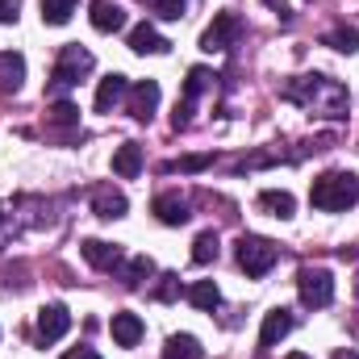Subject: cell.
Masks as SVG:
<instances>
[{
	"label": "cell",
	"instance_id": "6da1fadb",
	"mask_svg": "<svg viewBox=\"0 0 359 359\" xmlns=\"http://www.w3.org/2000/svg\"><path fill=\"white\" fill-rule=\"evenodd\" d=\"M284 100H292V104H301V109H309V113H318V117H347L351 92H347V84H339V80L313 72V76L288 80V84H284Z\"/></svg>",
	"mask_w": 359,
	"mask_h": 359
},
{
	"label": "cell",
	"instance_id": "7a4b0ae2",
	"mask_svg": "<svg viewBox=\"0 0 359 359\" xmlns=\"http://www.w3.org/2000/svg\"><path fill=\"white\" fill-rule=\"evenodd\" d=\"M359 201V180L351 172H326L309 184V205L322 213H343Z\"/></svg>",
	"mask_w": 359,
	"mask_h": 359
},
{
	"label": "cell",
	"instance_id": "3957f363",
	"mask_svg": "<svg viewBox=\"0 0 359 359\" xmlns=\"http://www.w3.org/2000/svg\"><path fill=\"white\" fill-rule=\"evenodd\" d=\"M92 50H84L80 42H67L59 50V63H55V76H50V92H72L84 76L92 72Z\"/></svg>",
	"mask_w": 359,
	"mask_h": 359
},
{
	"label": "cell",
	"instance_id": "277c9868",
	"mask_svg": "<svg viewBox=\"0 0 359 359\" xmlns=\"http://www.w3.org/2000/svg\"><path fill=\"white\" fill-rule=\"evenodd\" d=\"M276 259H280L276 243L259 238V234H243V238H238V268L247 271L251 280H264V276L276 268Z\"/></svg>",
	"mask_w": 359,
	"mask_h": 359
},
{
	"label": "cell",
	"instance_id": "5b68a950",
	"mask_svg": "<svg viewBox=\"0 0 359 359\" xmlns=\"http://www.w3.org/2000/svg\"><path fill=\"white\" fill-rule=\"evenodd\" d=\"M297 292H301V305L309 309H326L334 301V276L326 268H301L297 276Z\"/></svg>",
	"mask_w": 359,
	"mask_h": 359
},
{
	"label": "cell",
	"instance_id": "8992f818",
	"mask_svg": "<svg viewBox=\"0 0 359 359\" xmlns=\"http://www.w3.org/2000/svg\"><path fill=\"white\" fill-rule=\"evenodd\" d=\"M238 34H243L238 13H217L213 25L201 34V50H205V55H222V50H230V46L238 42Z\"/></svg>",
	"mask_w": 359,
	"mask_h": 359
},
{
	"label": "cell",
	"instance_id": "52a82bcc",
	"mask_svg": "<svg viewBox=\"0 0 359 359\" xmlns=\"http://www.w3.org/2000/svg\"><path fill=\"white\" fill-rule=\"evenodd\" d=\"M213 80H217V76H213L209 67H192V72H188V80H184V100L176 104V117H172V121H176V130H184V126L192 121V104H196V96L209 88Z\"/></svg>",
	"mask_w": 359,
	"mask_h": 359
},
{
	"label": "cell",
	"instance_id": "ba28073f",
	"mask_svg": "<svg viewBox=\"0 0 359 359\" xmlns=\"http://www.w3.org/2000/svg\"><path fill=\"white\" fill-rule=\"evenodd\" d=\"M155 109H159V84H155V80L130 84V92H126V113H130L134 121H151Z\"/></svg>",
	"mask_w": 359,
	"mask_h": 359
},
{
	"label": "cell",
	"instance_id": "9c48e42d",
	"mask_svg": "<svg viewBox=\"0 0 359 359\" xmlns=\"http://www.w3.org/2000/svg\"><path fill=\"white\" fill-rule=\"evenodd\" d=\"M92 213H96V217H104V222H117V217H126V213H130V201H126V192H121V188L100 184V188H92Z\"/></svg>",
	"mask_w": 359,
	"mask_h": 359
},
{
	"label": "cell",
	"instance_id": "30bf717a",
	"mask_svg": "<svg viewBox=\"0 0 359 359\" xmlns=\"http://www.w3.org/2000/svg\"><path fill=\"white\" fill-rule=\"evenodd\" d=\"M67 330H72L67 305H42V313H38V339L42 343H59Z\"/></svg>",
	"mask_w": 359,
	"mask_h": 359
},
{
	"label": "cell",
	"instance_id": "8fae6325",
	"mask_svg": "<svg viewBox=\"0 0 359 359\" xmlns=\"http://www.w3.org/2000/svg\"><path fill=\"white\" fill-rule=\"evenodd\" d=\"M130 50H134V55H168V50H172V42H168L155 25H147V21H142V25H134V29H130Z\"/></svg>",
	"mask_w": 359,
	"mask_h": 359
},
{
	"label": "cell",
	"instance_id": "7c38bea8",
	"mask_svg": "<svg viewBox=\"0 0 359 359\" xmlns=\"http://www.w3.org/2000/svg\"><path fill=\"white\" fill-rule=\"evenodd\" d=\"M84 259H88L96 271H113V268H121V247L117 243H104V238H88L84 247Z\"/></svg>",
	"mask_w": 359,
	"mask_h": 359
},
{
	"label": "cell",
	"instance_id": "4fadbf2b",
	"mask_svg": "<svg viewBox=\"0 0 359 359\" xmlns=\"http://www.w3.org/2000/svg\"><path fill=\"white\" fill-rule=\"evenodd\" d=\"M109 330H113V343H117V347H138L142 334H147V326H142L138 313H113Z\"/></svg>",
	"mask_w": 359,
	"mask_h": 359
},
{
	"label": "cell",
	"instance_id": "5bb4252c",
	"mask_svg": "<svg viewBox=\"0 0 359 359\" xmlns=\"http://www.w3.org/2000/svg\"><path fill=\"white\" fill-rule=\"evenodd\" d=\"M126 92H130V80H126L121 72L104 76V80H100V88H96V113H113V109L126 100Z\"/></svg>",
	"mask_w": 359,
	"mask_h": 359
},
{
	"label": "cell",
	"instance_id": "9a60e30c",
	"mask_svg": "<svg viewBox=\"0 0 359 359\" xmlns=\"http://www.w3.org/2000/svg\"><path fill=\"white\" fill-rule=\"evenodd\" d=\"M151 209H155V217H159L163 226H184V222L192 217V213H188V201H184L180 192H159Z\"/></svg>",
	"mask_w": 359,
	"mask_h": 359
},
{
	"label": "cell",
	"instance_id": "2e32d148",
	"mask_svg": "<svg viewBox=\"0 0 359 359\" xmlns=\"http://www.w3.org/2000/svg\"><path fill=\"white\" fill-rule=\"evenodd\" d=\"M92 13V25L100 29V34H117V29H126V8L121 4H113V0H92L88 4Z\"/></svg>",
	"mask_w": 359,
	"mask_h": 359
},
{
	"label": "cell",
	"instance_id": "e0dca14e",
	"mask_svg": "<svg viewBox=\"0 0 359 359\" xmlns=\"http://www.w3.org/2000/svg\"><path fill=\"white\" fill-rule=\"evenodd\" d=\"M288 330H292V313L288 309H268L264 313V330H259V347L271 351L280 339H288Z\"/></svg>",
	"mask_w": 359,
	"mask_h": 359
},
{
	"label": "cell",
	"instance_id": "ac0fdd59",
	"mask_svg": "<svg viewBox=\"0 0 359 359\" xmlns=\"http://www.w3.org/2000/svg\"><path fill=\"white\" fill-rule=\"evenodd\" d=\"M259 209L271 213V217H280V222H288V217L297 213V201H292V192H284V188H264V192H259Z\"/></svg>",
	"mask_w": 359,
	"mask_h": 359
},
{
	"label": "cell",
	"instance_id": "d6986e66",
	"mask_svg": "<svg viewBox=\"0 0 359 359\" xmlns=\"http://www.w3.org/2000/svg\"><path fill=\"white\" fill-rule=\"evenodd\" d=\"M138 172H142V147H138V142H126V147H117V155H113V176L134 180Z\"/></svg>",
	"mask_w": 359,
	"mask_h": 359
},
{
	"label": "cell",
	"instance_id": "ffe728a7",
	"mask_svg": "<svg viewBox=\"0 0 359 359\" xmlns=\"http://www.w3.org/2000/svg\"><path fill=\"white\" fill-rule=\"evenodd\" d=\"M25 80V59L17 50H4L0 55V92H17Z\"/></svg>",
	"mask_w": 359,
	"mask_h": 359
},
{
	"label": "cell",
	"instance_id": "44dd1931",
	"mask_svg": "<svg viewBox=\"0 0 359 359\" xmlns=\"http://www.w3.org/2000/svg\"><path fill=\"white\" fill-rule=\"evenodd\" d=\"M184 297H188V305H196V309H205V313H213V309L222 305V288H217L213 280H196Z\"/></svg>",
	"mask_w": 359,
	"mask_h": 359
},
{
	"label": "cell",
	"instance_id": "7402d4cb",
	"mask_svg": "<svg viewBox=\"0 0 359 359\" xmlns=\"http://www.w3.org/2000/svg\"><path fill=\"white\" fill-rule=\"evenodd\" d=\"M151 276H155V264H151L147 255H134V259L121 268V284H126V288H142Z\"/></svg>",
	"mask_w": 359,
	"mask_h": 359
},
{
	"label": "cell",
	"instance_id": "603a6c76",
	"mask_svg": "<svg viewBox=\"0 0 359 359\" xmlns=\"http://www.w3.org/2000/svg\"><path fill=\"white\" fill-rule=\"evenodd\" d=\"M201 343L192 339V334H172L168 339V347H163V359H201Z\"/></svg>",
	"mask_w": 359,
	"mask_h": 359
},
{
	"label": "cell",
	"instance_id": "cb8c5ba5",
	"mask_svg": "<svg viewBox=\"0 0 359 359\" xmlns=\"http://www.w3.org/2000/svg\"><path fill=\"white\" fill-rule=\"evenodd\" d=\"M80 0H42V21L46 25H67Z\"/></svg>",
	"mask_w": 359,
	"mask_h": 359
},
{
	"label": "cell",
	"instance_id": "d4e9b609",
	"mask_svg": "<svg viewBox=\"0 0 359 359\" xmlns=\"http://www.w3.org/2000/svg\"><path fill=\"white\" fill-rule=\"evenodd\" d=\"M217 259V234L213 230H205V234H196V243H192V264H213Z\"/></svg>",
	"mask_w": 359,
	"mask_h": 359
},
{
	"label": "cell",
	"instance_id": "484cf974",
	"mask_svg": "<svg viewBox=\"0 0 359 359\" xmlns=\"http://www.w3.org/2000/svg\"><path fill=\"white\" fill-rule=\"evenodd\" d=\"M322 46L351 55V50H359V29H334V34H326V38H322Z\"/></svg>",
	"mask_w": 359,
	"mask_h": 359
},
{
	"label": "cell",
	"instance_id": "4316f807",
	"mask_svg": "<svg viewBox=\"0 0 359 359\" xmlns=\"http://www.w3.org/2000/svg\"><path fill=\"white\" fill-rule=\"evenodd\" d=\"M184 8H188V0H151V13H155L159 21H180Z\"/></svg>",
	"mask_w": 359,
	"mask_h": 359
},
{
	"label": "cell",
	"instance_id": "83f0119b",
	"mask_svg": "<svg viewBox=\"0 0 359 359\" xmlns=\"http://www.w3.org/2000/svg\"><path fill=\"white\" fill-rule=\"evenodd\" d=\"M50 126H80V109H76L72 100H59V104L50 109Z\"/></svg>",
	"mask_w": 359,
	"mask_h": 359
},
{
	"label": "cell",
	"instance_id": "f1b7e54d",
	"mask_svg": "<svg viewBox=\"0 0 359 359\" xmlns=\"http://www.w3.org/2000/svg\"><path fill=\"white\" fill-rule=\"evenodd\" d=\"M180 297V276L176 271H163L159 284H155V301H176Z\"/></svg>",
	"mask_w": 359,
	"mask_h": 359
},
{
	"label": "cell",
	"instance_id": "f546056e",
	"mask_svg": "<svg viewBox=\"0 0 359 359\" xmlns=\"http://www.w3.org/2000/svg\"><path fill=\"white\" fill-rule=\"evenodd\" d=\"M17 17H21V0H0V21L13 25Z\"/></svg>",
	"mask_w": 359,
	"mask_h": 359
},
{
	"label": "cell",
	"instance_id": "4dcf8cb0",
	"mask_svg": "<svg viewBox=\"0 0 359 359\" xmlns=\"http://www.w3.org/2000/svg\"><path fill=\"white\" fill-rule=\"evenodd\" d=\"M264 4H268L280 21H292V8H288V0H264Z\"/></svg>",
	"mask_w": 359,
	"mask_h": 359
},
{
	"label": "cell",
	"instance_id": "1f68e13d",
	"mask_svg": "<svg viewBox=\"0 0 359 359\" xmlns=\"http://www.w3.org/2000/svg\"><path fill=\"white\" fill-rule=\"evenodd\" d=\"M63 359H100V355H96L92 347H72V351H67Z\"/></svg>",
	"mask_w": 359,
	"mask_h": 359
},
{
	"label": "cell",
	"instance_id": "d6a6232c",
	"mask_svg": "<svg viewBox=\"0 0 359 359\" xmlns=\"http://www.w3.org/2000/svg\"><path fill=\"white\" fill-rule=\"evenodd\" d=\"M209 159H180V163H172V168H180V172H196V168H205Z\"/></svg>",
	"mask_w": 359,
	"mask_h": 359
},
{
	"label": "cell",
	"instance_id": "836d02e7",
	"mask_svg": "<svg viewBox=\"0 0 359 359\" xmlns=\"http://www.w3.org/2000/svg\"><path fill=\"white\" fill-rule=\"evenodd\" d=\"M334 359H359V351H334Z\"/></svg>",
	"mask_w": 359,
	"mask_h": 359
},
{
	"label": "cell",
	"instance_id": "e575fe53",
	"mask_svg": "<svg viewBox=\"0 0 359 359\" xmlns=\"http://www.w3.org/2000/svg\"><path fill=\"white\" fill-rule=\"evenodd\" d=\"M288 359H309V355H301V351H297V355H288Z\"/></svg>",
	"mask_w": 359,
	"mask_h": 359
},
{
	"label": "cell",
	"instance_id": "d590c367",
	"mask_svg": "<svg viewBox=\"0 0 359 359\" xmlns=\"http://www.w3.org/2000/svg\"><path fill=\"white\" fill-rule=\"evenodd\" d=\"M0 226H4V209H0Z\"/></svg>",
	"mask_w": 359,
	"mask_h": 359
}]
</instances>
